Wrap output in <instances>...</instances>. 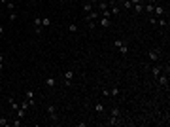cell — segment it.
<instances>
[{"instance_id": "cell-1", "label": "cell", "mask_w": 170, "mask_h": 127, "mask_svg": "<svg viewBox=\"0 0 170 127\" xmlns=\"http://www.w3.org/2000/svg\"><path fill=\"white\" fill-rule=\"evenodd\" d=\"M98 17H100V11L98 10H93V11H89V13L87 15H85V21H87V23H91V21H98Z\"/></svg>"}, {"instance_id": "cell-2", "label": "cell", "mask_w": 170, "mask_h": 127, "mask_svg": "<svg viewBox=\"0 0 170 127\" xmlns=\"http://www.w3.org/2000/svg\"><path fill=\"white\" fill-rule=\"evenodd\" d=\"M115 46L119 47L121 55H127V53H129V44L125 42V40H115Z\"/></svg>"}, {"instance_id": "cell-3", "label": "cell", "mask_w": 170, "mask_h": 127, "mask_svg": "<svg viewBox=\"0 0 170 127\" xmlns=\"http://www.w3.org/2000/svg\"><path fill=\"white\" fill-rule=\"evenodd\" d=\"M151 15H155V17H164V15H166V10H164L161 4H155V10H153Z\"/></svg>"}, {"instance_id": "cell-4", "label": "cell", "mask_w": 170, "mask_h": 127, "mask_svg": "<svg viewBox=\"0 0 170 127\" xmlns=\"http://www.w3.org/2000/svg\"><path fill=\"white\" fill-rule=\"evenodd\" d=\"M63 78H64V85H66V87H72V78H74V70H66Z\"/></svg>"}, {"instance_id": "cell-5", "label": "cell", "mask_w": 170, "mask_h": 127, "mask_svg": "<svg viewBox=\"0 0 170 127\" xmlns=\"http://www.w3.org/2000/svg\"><path fill=\"white\" fill-rule=\"evenodd\" d=\"M47 114H49V120L51 121H57V120H59V114H57V108H55L53 104L47 106Z\"/></svg>"}, {"instance_id": "cell-6", "label": "cell", "mask_w": 170, "mask_h": 127, "mask_svg": "<svg viewBox=\"0 0 170 127\" xmlns=\"http://www.w3.org/2000/svg\"><path fill=\"white\" fill-rule=\"evenodd\" d=\"M98 25L104 27V29L112 27V17H104V15H100V17H98Z\"/></svg>"}, {"instance_id": "cell-7", "label": "cell", "mask_w": 170, "mask_h": 127, "mask_svg": "<svg viewBox=\"0 0 170 127\" xmlns=\"http://www.w3.org/2000/svg\"><path fill=\"white\" fill-rule=\"evenodd\" d=\"M42 30H44V25H42V17L38 15V17H34V32H36V34H40Z\"/></svg>"}, {"instance_id": "cell-8", "label": "cell", "mask_w": 170, "mask_h": 127, "mask_svg": "<svg viewBox=\"0 0 170 127\" xmlns=\"http://www.w3.org/2000/svg\"><path fill=\"white\" fill-rule=\"evenodd\" d=\"M106 125H121V120H119V116H113V114H110V118L106 120Z\"/></svg>"}, {"instance_id": "cell-9", "label": "cell", "mask_w": 170, "mask_h": 127, "mask_svg": "<svg viewBox=\"0 0 170 127\" xmlns=\"http://www.w3.org/2000/svg\"><path fill=\"white\" fill-rule=\"evenodd\" d=\"M157 82H159V84L163 85V87H166V89H168V76H166V74L161 72L159 76H157Z\"/></svg>"}, {"instance_id": "cell-10", "label": "cell", "mask_w": 170, "mask_h": 127, "mask_svg": "<svg viewBox=\"0 0 170 127\" xmlns=\"http://www.w3.org/2000/svg\"><path fill=\"white\" fill-rule=\"evenodd\" d=\"M149 59H151V61H159V57H161V49L159 47H157V49H149Z\"/></svg>"}, {"instance_id": "cell-11", "label": "cell", "mask_w": 170, "mask_h": 127, "mask_svg": "<svg viewBox=\"0 0 170 127\" xmlns=\"http://www.w3.org/2000/svg\"><path fill=\"white\" fill-rule=\"evenodd\" d=\"M55 85H57V78H55V76H47V78H46V87L53 89Z\"/></svg>"}, {"instance_id": "cell-12", "label": "cell", "mask_w": 170, "mask_h": 127, "mask_svg": "<svg viewBox=\"0 0 170 127\" xmlns=\"http://www.w3.org/2000/svg\"><path fill=\"white\" fill-rule=\"evenodd\" d=\"M110 13H112V17H115V15H119V13H121L119 4H112V6H110Z\"/></svg>"}, {"instance_id": "cell-13", "label": "cell", "mask_w": 170, "mask_h": 127, "mask_svg": "<svg viewBox=\"0 0 170 127\" xmlns=\"http://www.w3.org/2000/svg\"><path fill=\"white\" fill-rule=\"evenodd\" d=\"M119 95H121L119 87H112V89H108V97H119Z\"/></svg>"}, {"instance_id": "cell-14", "label": "cell", "mask_w": 170, "mask_h": 127, "mask_svg": "<svg viewBox=\"0 0 170 127\" xmlns=\"http://www.w3.org/2000/svg\"><path fill=\"white\" fill-rule=\"evenodd\" d=\"M161 72H163V66H161V65H155L151 68V74H153V78H155V80H157V76H159Z\"/></svg>"}, {"instance_id": "cell-15", "label": "cell", "mask_w": 170, "mask_h": 127, "mask_svg": "<svg viewBox=\"0 0 170 127\" xmlns=\"http://www.w3.org/2000/svg\"><path fill=\"white\" fill-rule=\"evenodd\" d=\"M132 8H134V13H136V15L144 13V4H142V2H138V4H132Z\"/></svg>"}, {"instance_id": "cell-16", "label": "cell", "mask_w": 170, "mask_h": 127, "mask_svg": "<svg viewBox=\"0 0 170 127\" xmlns=\"http://www.w3.org/2000/svg\"><path fill=\"white\" fill-rule=\"evenodd\" d=\"M25 99H28V101H30L32 106H36V102H34V91H27V93H25Z\"/></svg>"}, {"instance_id": "cell-17", "label": "cell", "mask_w": 170, "mask_h": 127, "mask_svg": "<svg viewBox=\"0 0 170 127\" xmlns=\"http://www.w3.org/2000/svg\"><path fill=\"white\" fill-rule=\"evenodd\" d=\"M83 11H85V13H89V11H93V4L89 2V0H87V2L83 4Z\"/></svg>"}, {"instance_id": "cell-18", "label": "cell", "mask_w": 170, "mask_h": 127, "mask_svg": "<svg viewBox=\"0 0 170 127\" xmlns=\"http://www.w3.org/2000/svg\"><path fill=\"white\" fill-rule=\"evenodd\" d=\"M95 112H96V114H104V104L96 102V104H95Z\"/></svg>"}, {"instance_id": "cell-19", "label": "cell", "mask_w": 170, "mask_h": 127, "mask_svg": "<svg viewBox=\"0 0 170 127\" xmlns=\"http://www.w3.org/2000/svg\"><path fill=\"white\" fill-rule=\"evenodd\" d=\"M19 106H21L23 110H28V108H30L32 104H30V101H28V99H25V101H23V102H21V104H19Z\"/></svg>"}, {"instance_id": "cell-20", "label": "cell", "mask_w": 170, "mask_h": 127, "mask_svg": "<svg viewBox=\"0 0 170 127\" xmlns=\"http://www.w3.org/2000/svg\"><path fill=\"white\" fill-rule=\"evenodd\" d=\"M166 19H164V17H159V19H157V25H159V27H166Z\"/></svg>"}, {"instance_id": "cell-21", "label": "cell", "mask_w": 170, "mask_h": 127, "mask_svg": "<svg viewBox=\"0 0 170 127\" xmlns=\"http://www.w3.org/2000/svg\"><path fill=\"white\" fill-rule=\"evenodd\" d=\"M0 125H2V127H8V125H11V121H8L6 118H0Z\"/></svg>"}, {"instance_id": "cell-22", "label": "cell", "mask_w": 170, "mask_h": 127, "mask_svg": "<svg viewBox=\"0 0 170 127\" xmlns=\"http://www.w3.org/2000/svg\"><path fill=\"white\" fill-rule=\"evenodd\" d=\"M42 25H44V27H49V25H51V19H49V17H42Z\"/></svg>"}, {"instance_id": "cell-23", "label": "cell", "mask_w": 170, "mask_h": 127, "mask_svg": "<svg viewBox=\"0 0 170 127\" xmlns=\"http://www.w3.org/2000/svg\"><path fill=\"white\" fill-rule=\"evenodd\" d=\"M106 8H110V6H108V2H98V11L106 10Z\"/></svg>"}, {"instance_id": "cell-24", "label": "cell", "mask_w": 170, "mask_h": 127, "mask_svg": "<svg viewBox=\"0 0 170 127\" xmlns=\"http://www.w3.org/2000/svg\"><path fill=\"white\" fill-rule=\"evenodd\" d=\"M123 8H125V10H131V8H132V2H131V0H125V2H123Z\"/></svg>"}, {"instance_id": "cell-25", "label": "cell", "mask_w": 170, "mask_h": 127, "mask_svg": "<svg viewBox=\"0 0 170 127\" xmlns=\"http://www.w3.org/2000/svg\"><path fill=\"white\" fill-rule=\"evenodd\" d=\"M68 30H70V32H76V30H78V27H76V23H70V25H68Z\"/></svg>"}, {"instance_id": "cell-26", "label": "cell", "mask_w": 170, "mask_h": 127, "mask_svg": "<svg viewBox=\"0 0 170 127\" xmlns=\"http://www.w3.org/2000/svg\"><path fill=\"white\" fill-rule=\"evenodd\" d=\"M149 23H151V25H157V17H153V15H149Z\"/></svg>"}, {"instance_id": "cell-27", "label": "cell", "mask_w": 170, "mask_h": 127, "mask_svg": "<svg viewBox=\"0 0 170 127\" xmlns=\"http://www.w3.org/2000/svg\"><path fill=\"white\" fill-rule=\"evenodd\" d=\"M112 114H113V116H121V112H119V108H112Z\"/></svg>"}, {"instance_id": "cell-28", "label": "cell", "mask_w": 170, "mask_h": 127, "mask_svg": "<svg viewBox=\"0 0 170 127\" xmlns=\"http://www.w3.org/2000/svg\"><path fill=\"white\" fill-rule=\"evenodd\" d=\"M11 125H13V127H19V125H21V120H19V118H17V120H15V121H11Z\"/></svg>"}, {"instance_id": "cell-29", "label": "cell", "mask_w": 170, "mask_h": 127, "mask_svg": "<svg viewBox=\"0 0 170 127\" xmlns=\"http://www.w3.org/2000/svg\"><path fill=\"white\" fill-rule=\"evenodd\" d=\"M2 68H4V55L0 53V70H2Z\"/></svg>"}, {"instance_id": "cell-30", "label": "cell", "mask_w": 170, "mask_h": 127, "mask_svg": "<svg viewBox=\"0 0 170 127\" xmlns=\"http://www.w3.org/2000/svg\"><path fill=\"white\" fill-rule=\"evenodd\" d=\"M6 6H8V10H10V11H13V8H15V6H13V2H8Z\"/></svg>"}, {"instance_id": "cell-31", "label": "cell", "mask_w": 170, "mask_h": 127, "mask_svg": "<svg viewBox=\"0 0 170 127\" xmlns=\"http://www.w3.org/2000/svg\"><path fill=\"white\" fill-rule=\"evenodd\" d=\"M15 17H17V15H15V11H10V21H15Z\"/></svg>"}, {"instance_id": "cell-32", "label": "cell", "mask_w": 170, "mask_h": 127, "mask_svg": "<svg viewBox=\"0 0 170 127\" xmlns=\"http://www.w3.org/2000/svg\"><path fill=\"white\" fill-rule=\"evenodd\" d=\"M2 34H4V27L0 25V36H2Z\"/></svg>"}, {"instance_id": "cell-33", "label": "cell", "mask_w": 170, "mask_h": 127, "mask_svg": "<svg viewBox=\"0 0 170 127\" xmlns=\"http://www.w3.org/2000/svg\"><path fill=\"white\" fill-rule=\"evenodd\" d=\"M100 2V0H91V4H98Z\"/></svg>"}, {"instance_id": "cell-34", "label": "cell", "mask_w": 170, "mask_h": 127, "mask_svg": "<svg viewBox=\"0 0 170 127\" xmlns=\"http://www.w3.org/2000/svg\"><path fill=\"white\" fill-rule=\"evenodd\" d=\"M0 2H4V4H8V2H11V0H0Z\"/></svg>"}, {"instance_id": "cell-35", "label": "cell", "mask_w": 170, "mask_h": 127, "mask_svg": "<svg viewBox=\"0 0 170 127\" xmlns=\"http://www.w3.org/2000/svg\"><path fill=\"white\" fill-rule=\"evenodd\" d=\"M115 2H117V4H123V2H125V0H115Z\"/></svg>"}, {"instance_id": "cell-36", "label": "cell", "mask_w": 170, "mask_h": 127, "mask_svg": "<svg viewBox=\"0 0 170 127\" xmlns=\"http://www.w3.org/2000/svg\"><path fill=\"white\" fill-rule=\"evenodd\" d=\"M153 2H155V4H159V2H161V0H153Z\"/></svg>"}, {"instance_id": "cell-37", "label": "cell", "mask_w": 170, "mask_h": 127, "mask_svg": "<svg viewBox=\"0 0 170 127\" xmlns=\"http://www.w3.org/2000/svg\"><path fill=\"white\" fill-rule=\"evenodd\" d=\"M85 2H87V0H85Z\"/></svg>"}]
</instances>
